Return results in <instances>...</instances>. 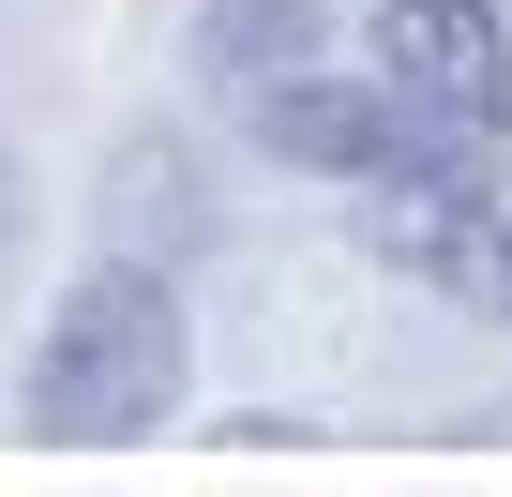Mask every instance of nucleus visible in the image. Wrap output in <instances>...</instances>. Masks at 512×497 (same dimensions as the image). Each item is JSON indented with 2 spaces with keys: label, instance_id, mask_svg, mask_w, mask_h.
I'll return each instance as SVG.
<instances>
[{
  "label": "nucleus",
  "instance_id": "obj_7",
  "mask_svg": "<svg viewBox=\"0 0 512 497\" xmlns=\"http://www.w3.org/2000/svg\"><path fill=\"white\" fill-rule=\"evenodd\" d=\"M16 226H31V211H16V166H0V272H16Z\"/></svg>",
  "mask_w": 512,
  "mask_h": 497
},
{
  "label": "nucleus",
  "instance_id": "obj_4",
  "mask_svg": "<svg viewBox=\"0 0 512 497\" xmlns=\"http://www.w3.org/2000/svg\"><path fill=\"white\" fill-rule=\"evenodd\" d=\"M241 121H256L272 166H317V181H377V166H392V91H377V76H332V61L272 76Z\"/></svg>",
  "mask_w": 512,
  "mask_h": 497
},
{
  "label": "nucleus",
  "instance_id": "obj_6",
  "mask_svg": "<svg viewBox=\"0 0 512 497\" xmlns=\"http://www.w3.org/2000/svg\"><path fill=\"white\" fill-rule=\"evenodd\" d=\"M317 46H332L317 0H196V76H211L226 106H256L272 76H302Z\"/></svg>",
  "mask_w": 512,
  "mask_h": 497
},
{
  "label": "nucleus",
  "instance_id": "obj_5",
  "mask_svg": "<svg viewBox=\"0 0 512 497\" xmlns=\"http://www.w3.org/2000/svg\"><path fill=\"white\" fill-rule=\"evenodd\" d=\"M211 226H226V211H211V166H196L181 136H136V151L106 166V257H151V272H181Z\"/></svg>",
  "mask_w": 512,
  "mask_h": 497
},
{
  "label": "nucleus",
  "instance_id": "obj_1",
  "mask_svg": "<svg viewBox=\"0 0 512 497\" xmlns=\"http://www.w3.org/2000/svg\"><path fill=\"white\" fill-rule=\"evenodd\" d=\"M181 377H196L181 287H166L151 257H106V272L46 317V347H31V377H16V422H31L46 452H121V437H151V422L181 407Z\"/></svg>",
  "mask_w": 512,
  "mask_h": 497
},
{
  "label": "nucleus",
  "instance_id": "obj_3",
  "mask_svg": "<svg viewBox=\"0 0 512 497\" xmlns=\"http://www.w3.org/2000/svg\"><path fill=\"white\" fill-rule=\"evenodd\" d=\"M362 241H377L407 287H437L452 317H512V211H497L482 181L377 166V181H362Z\"/></svg>",
  "mask_w": 512,
  "mask_h": 497
},
{
  "label": "nucleus",
  "instance_id": "obj_2",
  "mask_svg": "<svg viewBox=\"0 0 512 497\" xmlns=\"http://www.w3.org/2000/svg\"><path fill=\"white\" fill-rule=\"evenodd\" d=\"M377 91H392V166L482 181L512 151V16L497 0H377Z\"/></svg>",
  "mask_w": 512,
  "mask_h": 497
}]
</instances>
